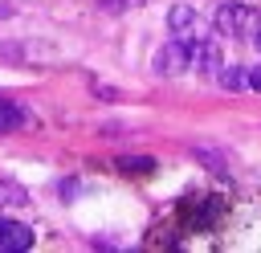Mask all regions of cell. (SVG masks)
<instances>
[{
    "instance_id": "obj_1",
    "label": "cell",
    "mask_w": 261,
    "mask_h": 253,
    "mask_svg": "<svg viewBox=\"0 0 261 253\" xmlns=\"http://www.w3.org/2000/svg\"><path fill=\"white\" fill-rule=\"evenodd\" d=\"M212 29L220 37H228V41H245V37H253L261 29V12L249 8V4H220L212 12Z\"/></svg>"
},
{
    "instance_id": "obj_2",
    "label": "cell",
    "mask_w": 261,
    "mask_h": 253,
    "mask_svg": "<svg viewBox=\"0 0 261 253\" xmlns=\"http://www.w3.org/2000/svg\"><path fill=\"white\" fill-rule=\"evenodd\" d=\"M167 29H171L179 41H188V45L212 37V20H204L192 4H171V12H167Z\"/></svg>"
},
{
    "instance_id": "obj_3",
    "label": "cell",
    "mask_w": 261,
    "mask_h": 253,
    "mask_svg": "<svg viewBox=\"0 0 261 253\" xmlns=\"http://www.w3.org/2000/svg\"><path fill=\"white\" fill-rule=\"evenodd\" d=\"M155 73L159 78H175V73H184V69H192V45L188 41H179V37H171L159 53H155Z\"/></svg>"
},
{
    "instance_id": "obj_4",
    "label": "cell",
    "mask_w": 261,
    "mask_h": 253,
    "mask_svg": "<svg viewBox=\"0 0 261 253\" xmlns=\"http://www.w3.org/2000/svg\"><path fill=\"white\" fill-rule=\"evenodd\" d=\"M29 245H33V229L0 216V253H24Z\"/></svg>"
},
{
    "instance_id": "obj_5",
    "label": "cell",
    "mask_w": 261,
    "mask_h": 253,
    "mask_svg": "<svg viewBox=\"0 0 261 253\" xmlns=\"http://www.w3.org/2000/svg\"><path fill=\"white\" fill-rule=\"evenodd\" d=\"M220 65H224V57H220V45H216L212 37L192 45V69H200V73L216 78V73H220Z\"/></svg>"
},
{
    "instance_id": "obj_6",
    "label": "cell",
    "mask_w": 261,
    "mask_h": 253,
    "mask_svg": "<svg viewBox=\"0 0 261 253\" xmlns=\"http://www.w3.org/2000/svg\"><path fill=\"white\" fill-rule=\"evenodd\" d=\"M29 122H33V110H29V106H20V102H0V135L20 131V127H29Z\"/></svg>"
},
{
    "instance_id": "obj_7",
    "label": "cell",
    "mask_w": 261,
    "mask_h": 253,
    "mask_svg": "<svg viewBox=\"0 0 261 253\" xmlns=\"http://www.w3.org/2000/svg\"><path fill=\"white\" fill-rule=\"evenodd\" d=\"M216 78L224 90H249V65H220Z\"/></svg>"
},
{
    "instance_id": "obj_8",
    "label": "cell",
    "mask_w": 261,
    "mask_h": 253,
    "mask_svg": "<svg viewBox=\"0 0 261 253\" xmlns=\"http://www.w3.org/2000/svg\"><path fill=\"white\" fill-rule=\"evenodd\" d=\"M118 171L122 175H151L155 171V159L151 155H126V159H118Z\"/></svg>"
},
{
    "instance_id": "obj_9",
    "label": "cell",
    "mask_w": 261,
    "mask_h": 253,
    "mask_svg": "<svg viewBox=\"0 0 261 253\" xmlns=\"http://www.w3.org/2000/svg\"><path fill=\"white\" fill-rule=\"evenodd\" d=\"M16 204H29L24 188H16V184H0V208H16Z\"/></svg>"
},
{
    "instance_id": "obj_10",
    "label": "cell",
    "mask_w": 261,
    "mask_h": 253,
    "mask_svg": "<svg viewBox=\"0 0 261 253\" xmlns=\"http://www.w3.org/2000/svg\"><path fill=\"white\" fill-rule=\"evenodd\" d=\"M249 90H261V65H249Z\"/></svg>"
},
{
    "instance_id": "obj_11",
    "label": "cell",
    "mask_w": 261,
    "mask_h": 253,
    "mask_svg": "<svg viewBox=\"0 0 261 253\" xmlns=\"http://www.w3.org/2000/svg\"><path fill=\"white\" fill-rule=\"evenodd\" d=\"M130 4H139V0H106V8H110V12H118V8H130Z\"/></svg>"
},
{
    "instance_id": "obj_12",
    "label": "cell",
    "mask_w": 261,
    "mask_h": 253,
    "mask_svg": "<svg viewBox=\"0 0 261 253\" xmlns=\"http://www.w3.org/2000/svg\"><path fill=\"white\" fill-rule=\"evenodd\" d=\"M253 41H257V49H261V29H257V33H253Z\"/></svg>"
}]
</instances>
